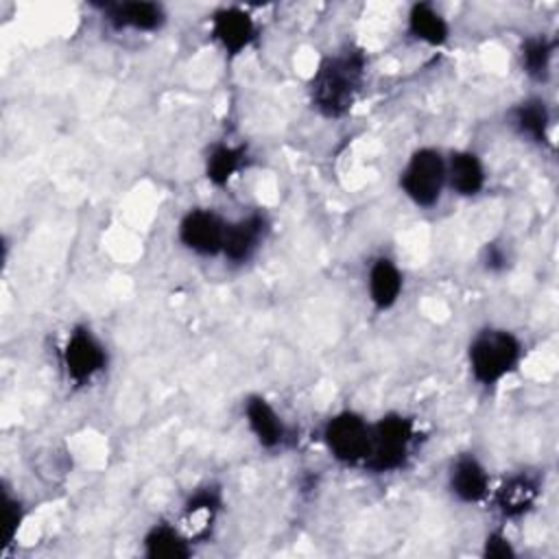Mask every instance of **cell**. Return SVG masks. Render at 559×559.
Masks as SVG:
<instances>
[{"instance_id":"cell-1","label":"cell","mask_w":559,"mask_h":559,"mask_svg":"<svg viewBox=\"0 0 559 559\" xmlns=\"http://www.w3.org/2000/svg\"><path fill=\"white\" fill-rule=\"evenodd\" d=\"M367 57L356 46H343L341 50L325 55L308 83L312 107L323 118L345 116L362 87Z\"/></svg>"},{"instance_id":"cell-2","label":"cell","mask_w":559,"mask_h":559,"mask_svg":"<svg viewBox=\"0 0 559 559\" xmlns=\"http://www.w3.org/2000/svg\"><path fill=\"white\" fill-rule=\"evenodd\" d=\"M522 360L520 338L502 328H483L474 334L467 347V362L472 378L483 386H496Z\"/></svg>"},{"instance_id":"cell-3","label":"cell","mask_w":559,"mask_h":559,"mask_svg":"<svg viewBox=\"0 0 559 559\" xmlns=\"http://www.w3.org/2000/svg\"><path fill=\"white\" fill-rule=\"evenodd\" d=\"M415 421L402 413H386L371 424L369 452L362 461L373 474H391L406 465L415 443Z\"/></svg>"},{"instance_id":"cell-4","label":"cell","mask_w":559,"mask_h":559,"mask_svg":"<svg viewBox=\"0 0 559 559\" xmlns=\"http://www.w3.org/2000/svg\"><path fill=\"white\" fill-rule=\"evenodd\" d=\"M445 186V157L441 151L432 146L413 151L400 173V188L404 197L413 205L428 210L441 201Z\"/></svg>"},{"instance_id":"cell-5","label":"cell","mask_w":559,"mask_h":559,"mask_svg":"<svg viewBox=\"0 0 559 559\" xmlns=\"http://www.w3.org/2000/svg\"><path fill=\"white\" fill-rule=\"evenodd\" d=\"M107 347L87 325H76L68 334L61 349V362L70 382L76 386L90 384L107 369Z\"/></svg>"},{"instance_id":"cell-6","label":"cell","mask_w":559,"mask_h":559,"mask_svg":"<svg viewBox=\"0 0 559 559\" xmlns=\"http://www.w3.org/2000/svg\"><path fill=\"white\" fill-rule=\"evenodd\" d=\"M371 424L354 411L332 415L323 426V443L328 452L345 465L362 463L369 452Z\"/></svg>"},{"instance_id":"cell-7","label":"cell","mask_w":559,"mask_h":559,"mask_svg":"<svg viewBox=\"0 0 559 559\" xmlns=\"http://www.w3.org/2000/svg\"><path fill=\"white\" fill-rule=\"evenodd\" d=\"M225 227H227V221L218 216L214 210L194 207L181 216L177 227V238L188 251L197 255H203V258L218 255L223 253Z\"/></svg>"},{"instance_id":"cell-8","label":"cell","mask_w":559,"mask_h":559,"mask_svg":"<svg viewBox=\"0 0 559 559\" xmlns=\"http://www.w3.org/2000/svg\"><path fill=\"white\" fill-rule=\"evenodd\" d=\"M105 22L116 31H138L153 33L166 22V11L157 2L129 0V2H105L98 4Z\"/></svg>"},{"instance_id":"cell-9","label":"cell","mask_w":559,"mask_h":559,"mask_svg":"<svg viewBox=\"0 0 559 559\" xmlns=\"http://www.w3.org/2000/svg\"><path fill=\"white\" fill-rule=\"evenodd\" d=\"M266 231H269V221L260 212H251V214L240 216L236 221H227L225 240H223V255L231 264L247 262L258 251V247L262 245Z\"/></svg>"},{"instance_id":"cell-10","label":"cell","mask_w":559,"mask_h":559,"mask_svg":"<svg viewBox=\"0 0 559 559\" xmlns=\"http://www.w3.org/2000/svg\"><path fill=\"white\" fill-rule=\"evenodd\" d=\"M489 472L474 454H459L448 469L450 493L465 504H478L489 496Z\"/></svg>"},{"instance_id":"cell-11","label":"cell","mask_w":559,"mask_h":559,"mask_svg":"<svg viewBox=\"0 0 559 559\" xmlns=\"http://www.w3.org/2000/svg\"><path fill=\"white\" fill-rule=\"evenodd\" d=\"M212 37L229 57H236L253 44L255 22L245 9L223 7L212 15Z\"/></svg>"},{"instance_id":"cell-12","label":"cell","mask_w":559,"mask_h":559,"mask_svg":"<svg viewBox=\"0 0 559 559\" xmlns=\"http://www.w3.org/2000/svg\"><path fill=\"white\" fill-rule=\"evenodd\" d=\"M539 498V478L528 472H515L502 480L493 493V504L504 520L524 518Z\"/></svg>"},{"instance_id":"cell-13","label":"cell","mask_w":559,"mask_h":559,"mask_svg":"<svg viewBox=\"0 0 559 559\" xmlns=\"http://www.w3.org/2000/svg\"><path fill=\"white\" fill-rule=\"evenodd\" d=\"M221 507H223V496H221L218 487H214V485L199 487L183 504V531H186V535L192 542L205 539L212 533L214 524H216Z\"/></svg>"},{"instance_id":"cell-14","label":"cell","mask_w":559,"mask_h":559,"mask_svg":"<svg viewBox=\"0 0 559 559\" xmlns=\"http://www.w3.org/2000/svg\"><path fill=\"white\" fill-rule=\"evenodd\" d=\"M445 181L463 199L478 197L487 183L483 159L474 151H454L445 157Z\"/></svg>"},{"instance_id":"cell-15","label":"cell","mask_w":559,"mask_h":559,"mask_svg":"<svg viewBox=\"0 0 559 559\" xmlns=\"http://www.w3.org/2000/svg\"><path fill=\"white\" fill-rule=\"evenodd\" d=\"M245 419L247 426L251 430V435L255 437V441L266 448V450H275L280 445H284L286 441V424L282 421V417L277 415V411L271 406V402L262 395H249L245 402Z\"/></svg>"},{"instance_id":"cell-16","label":"cell","mask_w":559,"mask_h":559,"mask_svg":"<svg viewBox=\"0 0 559 559\" xmlns=\"http://www.w3.org/2000/svg\"><path fill=\"white\" fill-rule=\"evenodd\" d=\"M404 288V277L391 258H376L367 273V293L376 310H389L397 304Z\"/></svg>"},{"instance_id":"cell-17","label":"cell","mask_w":559,"mask_h":559,"mask_svg":"<svg viewBox=\"0 0 559 559\" xmlns=\"http://www.w3.org/2000/svg\"><path fill=\"white\" fill-rule=\"evenodd\" d=\"M509 124L526 142L544 144L548 140V127H550V111L546 100L539 96H528L520 100L509 111Z\"/></svg>"},{"instance_id":"cell-18","label":"cell","mask_w":559,"mask_h":559,"mask_svg":"<svg viewBox=\"0 0 559 559\" xmlns=\"http://www.w3.org/2000/svg\"><path fill=\"white\" fill-rule=\"evenodd\" d=\"M142 552L148 559H186L192 555V539L186 535V531L157 522L146 531Z\"/></svg>"},{"instance_id":"cell-19","label":"cell","mask_w":559,"mask_h":559,"mask_svg":"<svg viewBox=\"0 0 559 559\" xmlns=\"http://www.w3.org/2000/svg\"><path fill=\"white\" fill-rule=\"evenodd\" d=\"M408 35L428 46H443L450 39L448 20L428 2H415L406 17Z\"/></svg>"},{"instance_id":"cell-20","label":"cell","mask_w":559,"mask_h":559,"mask_svg":"<svg viewBox=\"0 0 559 559\" xmlns=\"http://www.w3.org/2000/svg\"><path fill=\"white\" fill-rule=\"evenodd\" d=\"M247 159V151L245 146H234V144H214L207 151L205 157V177L212 186L223 188L229 183V179L242 168Z\"/></svg>"},{"instance_id":"cell-21","label":"cell","mask_w":559,"mask_h":559,"mask_svg":"<svg viewBox=\"0 0 559 559\" xmlns=\"http://www.w3.org/2000/svg\"><path fill=\"white\" fill-rule=\"evenodd\" d=\"M555 55V41L546 35H531L520 46V63L522 70L533 81H546L550 72V61Z\"/></svg>"},{"instance_id":"cell-22","label":"cell","mask_w":559,"mask_h":559,"mask_svg":"<svg viewBox=\"0 0 559 559\" xmlns=\"http://www.w3.org/2000/svg\"><path fill=\"white\" fill-rule=\"evenodd\" d=\"M4 518H7L4 544L9 546L15 539L17 531H20V526L24 522V507H22V502L15 496H11L9 489H4Z\"/></svg>"},{"instance_id":"cell-23","label":"cell","mask_w":559,"mask_h":559,"mask_svg":"<svg viewBox=\"0 0 559 559\" xmlns=\"http://www.w3.org/2000/svg\"><path fill=\"white\" fill-rule=\"evenodd\" d=\"M483 557H487V559H513L515 548L502 531H491L483 542Z\"/></svg>"},{"instance_id":"cell-24","label":"cell","mask_w":559,"mask_h":559,"mask_svg":"<svg viewBox=\"0 0 559 559\" xmlns=\"http://www.w3.org/2000/svg\"><path fill=\"white\" fill-rule=\"evenodd\" d=\"M509 251L504 245L500 242H487L483 253H480V262L485 266V271L489 273H502L509 269Z\"/></svg>"}]
</instances>
